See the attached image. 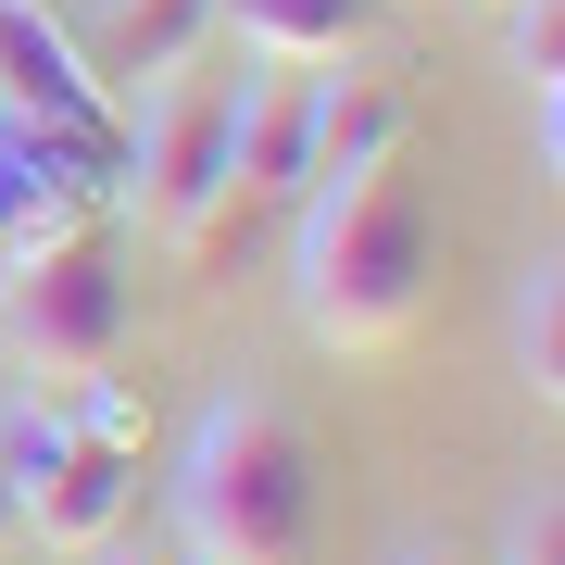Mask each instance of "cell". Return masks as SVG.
Segmentation results:
<instances>
[{
	"mask_svg": "<svg viewBox=\"0 0 565 565\" xmlns=\"http://www.w3.org/2000/svg\"><path fill=\"white\" fill-rule=\"evenodd\" d=\"M415 151V88L403 76H315V139H302V189L315 177H364V163Z\"/></svg>",
	"mask_w": 565,
	"mask_h": 565,
	"instance_id": "7",
	"label": "cell"
},
{
	"mask_svg": "<svg viewBox=\"0 0 565 565\" xmlns=\"http://www.w3.org/2000/svg\"><path fill=\"white\" fill-rule=\"evenodd\" d=\"M88 440H126V452H139V403H126V390H114V364H102V377H88Z\"/></svg>",
	"mask_w": 565,
	"mask_h": 565,
	"instance_id": "14",
	"label": "cell"
},
{
	"mask_svg": "<svg viewBox=\"0 0 565 565\" xmlns=\"http://www.w3.org/2000/svg\"><path fill=\"white\" fill-rule=\"evenodd\" d=\"M214 0H114V63L102 76L114 88H139V76H177V63H202V39H214Z\"/></svg>",
	"mask_w": 565,
	"mask_h": 565,
	"instance_id": "10",
	"label": "cell"
},
{
	"mask_svg": "<svg viewBox=\"0 0 565 565\" xmlns=\"http://www.w3.org/2000/svg\"><path fill=\"white\" fill-rule=\"evenodd\" d=\"M515 377H527V403H565V277L553 264H527V289H515Z\"/></svg>",
	"mask_w": 565,
	"mask_h": 565,
	"instance_id": "11",
	"label": "cell"
},
{
	"mask_svg": "<svg viewBox=\"0 0 565 565\" xmlns=\"http://www.w3.org/2000/svg\"><path fill=\"white\" fill-rule=\"evenodd\" d=\"M0 340H13L25 377H102L126 352V264L88 214L13 239V264H0Z\"/></svg>",
	"mask_w": 565,
	"mask_h": 565,
	"instance_id": "3",
	"label": "cell"
},
{
	"mask_svg": "<svg viewBox=\"0 0 565 565\" xmlns=\"http://www.w3.org/2000/svg\"><path fill=\"white\" fill-rule=\"evenodd\" d=\"M403 565H465V553H403Z\"/></svg>",
	"mask_w": 565,
	"mask_h": 565,
	"instance_id": "16",
	"label": "cell"
},
{
	"mask_svg": "<svg viewBox=\"0 0 565 565\" xmlns=\"http://www.w3.org/2000/svg\"><path fill=\"white\" fill-rule=\"evenodd\" d=\"M264 63H352L390 25V0H214Z\"/></svg>",
	"mask_w": 565,
	"mask_h": 565,
	"instance_id": "8",
	"label": "cell"
},
{
	"mask_svg": "<svg viewBox=\"0 0 565 565\" xmlns=\"http://www.w3.org/2000/svg\"><path fill=\"white\" fill-rule=\"evenodd\" d=\"M163 102H151V126H139V226L151 239H177V252H214V226L252 202L239 189V76H202V63H177V76H151Z\"/></svg>",
	"mask_w": 565,
	"mask_h": 565,
	"instance_id": "4",
	"label": "cell"
},
{
	"mask_svg": "<svg viewBox=\"0 0 565 565\" xmlns=\"http://www.w3.org/2000/svg\"><path fill=\"white\" fill-rule=\"evenodd\" d=\"M0 126L126 151V88L76 51V25H63V13H39V0H0Z\"/></svg>",
	"mask_w": 565,
	"mask_h": 565,
	"instance_id": "6",
	"label": "cell"
},
{
	"mask_svg": "<svg viewBox=\"0 0 565 565\" xmlns=\"http://www.w3.org/2000/svg\"><path fill=\"white\" fill-rule=\"evenodd\" d=\"M25 541V503H13V465H0V553Z\"/></svg>",
	"mask_w": 565,
	"mask_h": 565,
	"instance_id": "15",
	"label": "cell"
},
{
	"mask_svg": "<svg viewBox=\"0 0 565 565\" xmlns=\"http://www.w3.org/2000/svg\"><path fill=\"white\" fill-rule=\"evenodd\" d=\"M427 289H440V214H427L415 163H364V177H315L302 214V327L327 352H390L415 340Z\"/></svg>",
	"mask_w": 565,
	"mask_h": 565,
	"instance_id": "1",
	"label": "cell"
},
{
	"mask_svg": "<svg viewBox=\"0 0 565 565\" xmlns=\"http://www.w3.org/2000/svg\"><path fill=\"white\" fill-rule=\"evenodd\" d=\"M0 465H13V503L51 553H114V527L139 515V452L126 440H88L76 415L51 403H13L0 415Z\"/></svg>",
	"mask_w": 565,
	"mask_h": 565,
	"instance_id": "5",
	"label": "cell"
},
{
	"mask_svg": "<svg viewBox=\"0 0 565 565\" xmlns=\"http://www.w3.org/2000/svg\"><path fill=\"white\" fill-rule=\"evenodd\" d=\"M302 139H315V63H264L239 88V189H302Z\"/></svg>",
	"mask_w": 565,
	"mask_h": 565,
	"instance_id": "9",
	"label": "cell"
},
{
	"mask_svg": "<svg viewBox=\"0 0 565 565\" xmlns=\"http://www.w3.org/2000/svg\"><path fill=\"white\" fill-rule=\"evenodd\" d=\"M515 63H527V88L553 102V76H565V0H515Z\"/></svg>",
	"mask_w": 565,
	"mask_h": 565,
	"instance_id": "12",
	"label": "cell"
},
{
	"mask_svg": "<svg viewBox=\"0 0 565 565\" xmlns=\"http://www.w3.org/2000/svg\"><path fill=\"white\" fill-rule=\"evenodd\" d=\"M503 565H565V503H553V490H527V503H515Z\"/></svg>",
	"mask_w": 565,
	"mask_h": 565,
	"instance_id": "13",
	"label": "cell"
},
{
	"mask_svg": "<svg viewBox=\"0 0 565 565\" xmlns=\"http://www.w3.org/2000/svg\"><path fill=\"white\" fill-rule=\"evenodd\" d=\"M189 565H302L315 541V440L277 403H214L177 465Z\"/></svg>",
	"mask_w": 565,
	"mask_h": 565,
	"instance_id": "2",
	"label": "cell"
}]
</instances>
